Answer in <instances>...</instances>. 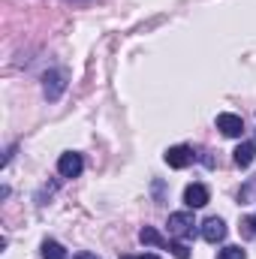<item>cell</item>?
Here are the masks:
<instances>
[{"instance_id": "8fae6325", "label": "cell", "mask_w": 256, "mask_h": 259, "mask_svg": "<svg viewBox=\"0 0 256 259\" xmlns=\"http://www.w3.org/2000/svg\"><path fill=\"white\" fill-rule=\"evenodd\" d=\"M217 259H247V253H244L241 247H235V244H229V247H223V250L217 253Z\"/></svg>"}, {"instance_id": "4fadbf2b", "label": "cell", "mask_w": 256, "mask_h": 259, "mask_svg": "<svg viewBox=\"0 0 256 259\" xmlns=\"http://www.w3.org/2000/svg\"><path fill=\"white\" fill-rule=\"evenodd\" d=\"M250 196H256V178L250 181V184H247V187H244V190H241V202H247Z\"/></svg>"}, {"instance_id": "9c48e42d", "label": "cell", "mask_w": 256, "mask_h": 259, "mask_svg": "<svg viewBox=\"0 0 256 259\" xmlns=\"http://www.w3.org/2000/svg\"><path fill=\"white\" fill-rule=\"evenodd\" d=\"M42 259H69L64 250V244H58V241H42Z\"/></svg>"}, {"instance_id": "7a4b0ae2", "label": "cell", "mask_w": 256, "mask_h": 259, "mask_svg": "<svg viewBox=\"0 0 256 259\" xmlns=\"http://www.w3.org/2000/svg\"><path fill=\"white\" fill-rule=\"evenodd\" d=\"M66 88V78L61 69H49L46 75H42V91H46V100H61V94H64Z\"/></svg>"}, {"instance_id": "e0dca14e", "label": "cell", "mask_w": 256, "mask_h": 259, "mask_svg": "<svg viewBox=\"0 0 256 259\" xmlns=\"http://www.w3.org/2000/svg\"><path fill=\"white\" fill-rule=\"evenodd\" d=\"M121 259H136V256H121Z\"/></svg>"}, {"instance_id": "5bb4252c", "label": "cell", "mask_w": 256, "mask_h": 259, "mask_svg": "<svg viewBox=\"0 0 256 259\" xmlns=\"http://www.w3.org/2000/svg\"><path fill=\"white\" fill-rule=\"evenodd\" d=\"M244 226H247V232H250V235H256V214H253V217H247V223H244Z\"/></svg>"}, {"instance_id": "7c38bea8", "label": "cell", "mask_w": 256, "mask_h": 259, "mask_svg": "<svg viewBox=\"0 0 256 259\" xmlns=\"http://www.w3.org/2000/svg\"><path fill=\"white\" fill-rule=\"evenodd\" d=\"M169 250H172V256L175 259H190V250H187V244H169Z\"/></svg>"}, {"instance_id": "ba28073f", "label": "cell", "mask_w": 256, "mask_h": 259, "mask_svg": "<svg viewBox=\"0 0 256 259\" xmlns=\"http://www.w3.org/2000/svg\"><path fill=\"white\" fill-rule=\"evenodd\" d=\"M253 160H256V142H241V145L235 148V166L247 169Z\"/></svg>"}, {"instance_id": "8992f818", "label": "cell", "mask_w": 256, "mask_h": 259, "mask_svg": "<svg viewBox=\"0 0 256 259\" xmlns=\"http://www.w3.org/2000/svg\"><path fill=\"white\" fill-rule=\"evenodd\" d=\"M166 163H169L172 169H184V166L193 163V151L187 148V145H175V148L166 151Z\"/></svg>"}, {"instance_id": "6da1fadb", "label": "cell", "mask_w": 256, "mask_h": 259, "mask_svg": "<svg viewBox=\"0 0 256 259\" xmlns=\"http://www.w3.org/2000/svg\"><path fill=\"white\" fill-rule=\"evenodd\" d=\"M81 169H84L81 154H75V151L61 154V160H58V175H61V178H78V175H81Z\"/></svg>"}, {"instance_id": "52a82bcc", "label": "cell", "mask_w": 256, "mask_h": 259, "mask_svg": "<svg viewBox=\"0 0 256 259\" xmlns=\"http://www.w3.org/2000/svg\"><path fill=\"white\" fill-rule=\"evenodd\" d=\"M208 187L205 184H190L187 190H184V202H187V208H202V205H208Z\"/></svg>"}, {"instance_id": "2e32d148", "label": "cell", "mask_w": 256, "mask_h": 259, "mask_svg": "<svg viewBox=\"0 0 256 259\" xmlns=\"http://www.w3.org/2000/svg\"><path fill=\"white\" fill-rule=\"evenodd\" d=\"M136 259H160L157 253H145V256H136Z\"/></svg>"}, {"instance_id": "9a60e30c", "label": "cell", "mask_w": 256, "mask_h": 259, "mask_svg": "<svg viewBox=\"0 0 256 259\" xmlns=\"http://www.w3.org/2000/svg\"><path fill=\"white\" fill-rule=\"evenodd\" d=\"M75 259H97V256H94V253H78Z\"/></svg>"}, {"instance_id": "277c9868", "label": "cell", "mask_w": 256, "mask_h": 259, "mask_svg": "<svg viewBox=\"0 0 256 259\" xmlns=\"http://www.w3.org/2000/svg\"><path fill=\"white\" fill-rule=\"evenodd\" d=\"M217 130H220L223 136H229V139H241L244 121H241L238 115H232V112H223V115H217Z\"/></svg>"}, {"instance_id": "5b68a950", "label": "cell", "mask_w": 256, "mask_h": 259, "mask_svg": "<svg viewBox=\"0 0 256 259\" xmlns=\"http://www.w3.org/2000/svg\"><path fill=\"white\" fill-rule=\"evenodd\" d=\"M202 238L211 241V244L223 241V238H226V223H223L220 217H208V220L202 223Z\"/></svg>"}, {"instance_id": "30bf717a", "label": "cell", "mask_w": 256, "mask_h": 259, "mask_svg": "<svg viewBox=\"0 0 256 259\" xmlns=\"http://www.w3.org/2000/svg\"><path fill=\"white\" fill-rule=\"evenodd\" d=\"M139 241H142V244H151V247H163V244H166L163 235H160L154 226H145V229L139 232Z\"/></svg>"}, {"instance_id": "3957f363", "label": "cell", "mask_w": 256, "mask_h": 259, "mask_svg": "<svg viewBox=\"0 0 256 259\" xmlns=\"http://www.w3.org/2000/svg\"><path fill=\"white\" fill-rule=\"evenodd\" d=\"M193 226H196V220H193L190 211H175V214H169V232H172V235L187 238V235H193Z\"/></svg>"}]
</instances>
